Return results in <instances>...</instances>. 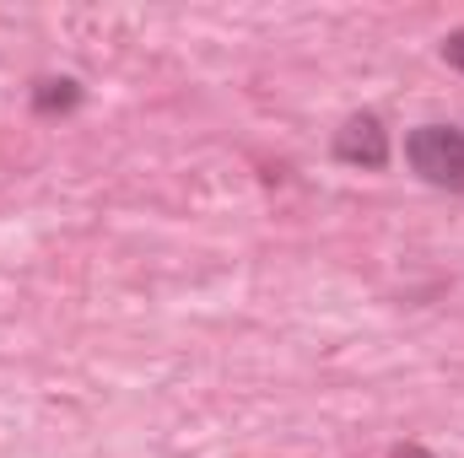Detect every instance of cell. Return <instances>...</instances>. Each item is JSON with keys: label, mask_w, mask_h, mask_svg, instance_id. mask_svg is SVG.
I'll list each match as a JSON object with an SVG mask.
<instances>
[{"label": "cell", "mask_w": 464, "mask_h": 458, "mask_svg": "<svg viewBox=\"0 0 464 458\" xmlns=\"http://www.w3.org/2000/svg\"><path fill=\"white\" fill-rule=\"evenodd\" d=\"M405 157L411 167L438 184V189H464V129L454 124H421L411 140H405Z\"/></svg>", "instance_id": "obj_1"}, {"label": "cell", "mask_w": 464, "mask_h": 458, "mask_svg": "<svg viewBox=\"0 0 464 458\" xmlns=\"http://www.w3.org/2000/svg\"><path fill=\"white\" fill-rule=\"evenodd\" d=\"M335 157L346 162V167H383L389 162V135H383V124L372 114H356L346 119V129L335 135Z\"/></svg>", "instance_id": "obj_2"}, {"label": "cell", "mask_w": 464, "mask_h": 458, "mask_svg": "<svg viewBox=\"0 0 464 458\" xmlns=\"http://www.w3.org/2000/svg\"><path fill=\"white\" fill-rule=\"evenodd\" d=\"M71 103H76V81H44V92H38V109H44V114L71 109Z\"/></svg>", "instance_id": "obj_3"}, {"label": "cell", "mask_w": 464, "mask_h": 458, "mask_svg": "<svg viewBox=\"0 0 464 458\" xmlns=\"http://www.w3.org/2000/svg\"><path fill=\"white\" fill-rule=\"evenodd\" d=\"M443 60L464 71V27H459V33H449V43H443Z\"/></svg>", "instance_id": "obj_4"}, {"label": "cell", "mask_w": 464, "mask_h": 458, "mask_svg": "<svg viewBox=\"0 0 464 458\" xmlns=\"http://www.w3.org/2000/svg\"><path fill=\"white\" fill-rule=\"evenodd\" d=\"M394 458H432V453H427V448H400Z\"/></svg>", "instance_id": "obj_5"}]
</instances>
